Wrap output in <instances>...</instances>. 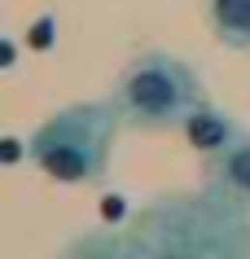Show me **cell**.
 <instances>
[{
    "label": "cell",
    "mask_w": 250,
    "mask_h": 259,
    "mask_svg": "<svg viewBox=\"0 0 250 259\" xmlns=\"http://www.w3.org/2000/svg\"><path fill=\"white\" fill-rule=\"evenodd\" d=\"M75 250H110V255H250V211L224 202L215 193L197 198H154L127 220L114 237H83Z\"/></svg>",
    "instance_id": "1"
},
{
    "label": "cell",
    "mask_w": 250,
    "mask_h": 259,
    "mask_svg": "<svg viewBox=\"0 0 250 259\" xmlns=\"http://www.w3.org/2000/svg\"><path fill=\"white\" fill-rule=\"evenodd\" d=\"M119 127H123V119L110 97L106 101H75V106L53 110L31 132L27 154L57 185H97L110 171Z\"/></svg>",
    "instance_id": "2"
},
{
    "label": "cell",
    "mask_w": 250,
    "mask_h": 259,
    "mask_svg": "<svg viewBox=\"0 0 250 259\" xmlns=\"http://www.w3.org/2000/svg\"><path fill=\"white\" fill-rule=\"evenodd\" d=\"M110 101L132 132H176L202 106V79L184 57L167 49H145L123 66Z\"/></svg>",
    "instance_id": "3"
},
{
    "label": "cell",
    "mask_w": 250,
    "mask_h": 259,
    "mask_svg": "<svg viewBox=\"0 0 250 259\" xmlns=\"http://www.w3.org/2000/svg\"><path fill=\"white\" fill-rule=\"evenodd\" d=\"M202 189L250 211V132H237L228 145L202 154Z\"/></svg>",
    "instance_id": "4"
},
{
    "label": "cell",
    "mask_w": 250,
    "mask_h": 259,
    "mask_svg": "<svg viewBox=\"0 0 250 259\" xmlns=\"http://www.w3.org/2000/svg\"><path fill=\"white\" fill-rule=\"evenodd\" d=\"M207 31L224 49L250 53V0H207Z\"/></svg>",
    "instance_id": "5"
},
{
    "label": "cell",
    "mask_w": 250,
    "mask_h": 259,
    "mask_svg": "<svg viewBox=\"0 0 250 259\" xmlns=\"http://www.w3.org/2000/svg\"><path fill=\"white\" fill-rule=\"evenodd\" d=\"M184 137L193 141V150H202V154H211V150H220V145H228V141L237 137V123H233V114L228 110H220V106H197V114L189 123H184Z\"/></svg>",
    "instance_id": "6"
}]
</instances>
